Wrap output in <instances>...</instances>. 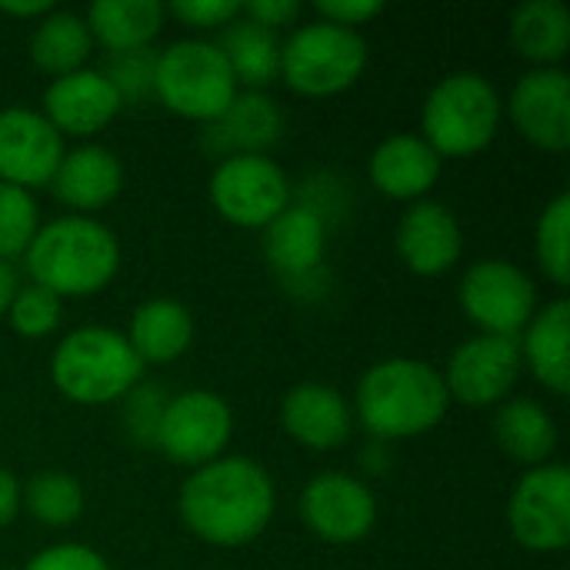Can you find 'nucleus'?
<instances>
[{"mask_svg":"<svg viewBox=\"0 0 570 570\" xmlns=\"http://www.w3.org/2000/svg\"><path fill=\"white\" fill-rule=\"evenodd\" d=\"M240 13L277 33L281 27H291L301 17V3L297 0H250V3H240Z\"/></svg>","mask_w":570,"mask_h":570,"instance_id":"39","label":"nucleus"},{"mask_svg":"<svg viewBox=\"0 0 570 570\" xmlns=\"http://www.w3.org/2000/svg\"><path fill=\"white\" fill-rule=\"evenodd\" d=\"M220 40L217 50L224 53L230 73L237 83H247L250 90H261L267 83L277 80L281 73V40L274 30L247 20L244 13L237 20H230L227 27H220Z\"/></svg>","mask_w":570,"mask_h":570,"instance_id":"28","label":"nucleus"},{"mask_svg":"<svg viewBox=\"0 0 570 570\" xmlns=\"http://www.w3.org/2000/svg\"><path fill=\"white\" fill-rule=\"evenodd\" d=\"M501 110V97L488 77L474 70H458L444 77L424 100V140L434 147L438 157L481 154L498 134Z\"/></svg>","mask_w":570,"mask_h":570,"instance_id":"5","label":"nucleus"},{"mask_svg":"<svg viewBox=\"0 0 570 570\" xmlns=\"http://www.w3.org/2000/svg\"><path fill=\"white\" fill-rule=\"evenodd\" d=\"M20 508L43 528H70L83 514V488L67 471H43L20 491Z\"/></svg>","mask_w":570,"mask_h":570,"instance_id":"30","label":"nucleus"},{"mask_svg":"<svg viewBox=\"0 0 570 570\" xmlns=\"http://www.w3.org/2000/svg\"><path fill=\"white\" fill-rule=\"evenodd\" d=\"M167 7L160 0H97L87 10L90 37L107 47V53L140 50L160 33Z\"/></svg>","mask_w":570,"mask_h":570,"instance_id":"26","label":"nucleus"},{"mask_svg":"<svg viewBox=\"0 0 570 570\" xmlns=\"http://www.w3.org/2000/svg\"><path fill=\"white\" fill-rule=\"evenodd\" d=\"M154 97L177 117L210 124L237 97V80L210 40H177L157 53Z\"/></svg>","mask_w":570,"mask_h":570,"instance_id":"6","label":"nucleus"},{"mask_svg":"<svg viewBox=\"0 0 570 570\" xmlns=\"http://www.w3.org/2000/svg\"><path fill=\"white\" fill-rule=\"evenodd\" d=\"M301 518L321 541L354 544L371 534L377 521V501L364 481L341 471H327L304 488Z\"/></svg>","mask_w":570,"mask_h":570,"instance_id":"13","label":"nucleus"},{"mask_svg":"<svg viewBox=\"0 0 570 570\" xmlns=\"http://www.w3.org/2000/svg\"><path fill=\"white\" fill-rule=\"evenodd\" d=\"M23 570H110L107 561L83 548V544H53L47 551H40L37 558H30V564Z\"/></svg>","mask_w":570,"mask_h":570,"instance_id":"37","label":"nucleus"},{"mask_svg":"<svg viewBox=\"0 0 570 570\" xmlns=\"http://www.w3.org/2000/svg\"><path fill=\"white\" fill-rule=\"evenodd\" d=\"M381 10H384V3H377V0H321L317 3V13L327 23H337L347 30H357L361 23H367Z\"/></svg>","mask_w":570,"mask_h":570,"instance_id":"38","label":"nucleus"},{"mask_svg":"<svg viewBox=\"0 0 570 570\" xmlns=\"http://www.w3.org/2000/svg\"><path fill=\"white\" fill-rule=\"evenodd\" d=\"M327 250V224L307 204H291L281 217L264 227V257L287 281L301 284L311 277Z\"/></svg>","mask_w":570,"mask_h":570,"instance_id":"19","label":"nucleus"},{"mask_svg":"<svg viewBox=\"0 0 570 570\" xmlns=\"http://www.w3.org/2000/svg\"><path fill=\"white\" fill-rule=\"evenodd\" d=\"M521 341V361L531 374L554 394L570 391V304L564 297L551 301L531 317Z\"/></svg>","mask_w":570,"mask_h":570,"instance_id":"23","label":"nucleus"},{"mask_svg":"<svg viewBox=\"0 0 570 570\" xmlns=\"http://www.w3.org/2000/svg\"><path fill=\"white\" fill-rule=\"evenodd\" d=\"M154 70H157V53L150 47L107 53V60L100 67L104 80L117 90L120 104L150 100L154 97Z\"/></svg>","mask_w":570,"mask_h":570,"instance_id":"33","label":"nucleus"},{"mask_svg":"<svg viewBox=\"0 0 570 570\" xmlns=\"http://www.w3.org/2000/svg\"><path fill=\"white\" fill-rule=\"evenodd\" d=\"M194 341V317L184 304L170 297L147 301L130 317L127 344L140 357V364H170Z\"/></svg>","mask_w":570,"mask_h":570,"instance_id":"25","label":"nucleus"},{"mask_svg":"<svg viewBox=\"0 0 570 570\" xmlns=\"http://www.w3.org/2000/svg\"><path fill=\"white\" fill-rule=\"evenodd\" d=\"M167 394L157 384H137L127 397H124V431L134 444L140 448H154L157 441V428L167 407Z\"/></svg>","mask_w":570,"mask_h":570,"instance_id":"35","label":"nucleus"},{"mask_svg":"<svg viewBox=\"0 0 570 570\" xmlns=\"http://www.w3.org/2000/svg\"><path fill=\"white\" fill-rule=\"evenodd\" d=\"M494 441L511 461L524 468H541L551 464V454L558 448V428L538 401L508 397L494 414Z\"/></svg>","mask_w":570,"mask_h":570,"instance_id":"24","label":"nucleus"},{"mask_svg":"<svg viewBox=\"0 0 570 570\" xmlns=\"http://www.w3.org/2000/svg\"><path fill=\"white\" fill-rule=\"evenodd\" d=\"M274 518V481L250 458H217L180 488V521L214 548H240Z\"/></svg>","mask_w":570,"mask_h":570,"instance_id":"1","label":"nucleus"},{"mask_svg":"<svg viewBox=\"0 0 570 570\" xmlns=\"http://www.w3.org/2000/svg\"><path fill=\"white\" fill-rule=\"evenodd\" d=\"M210 204L234 227L264 230L291 207V180L267 154L227 157L210 174Z\"/></svg>","mask_w":570,"mask_h":570,"instance_id":"8","label":"nucleus"},{"mask_svg":"<svg viewBox=\"0 0 570 570\" xmlns=\"http://www.w3.org/2000/svg\"><path fill=\"white\" fill-rule=\"evenodd\" d=\"M63 160V137L30 107L0 110V180L13 187H43Z\"/></svg>","mask_w":570,"mask_h":570,"instance_id":"14","label":"nucleus"},{"mask_svg":"<svg viewBox=\"0 0 570 570\" xmlns=\"http://www.w3.org/2000/svg\"><path fill=\"white\" fill-rule=\"evenodd\" d=\"M534 257L541 264V271L558 284L568 287L570 284V197L558 194L534 230Z\"/></svg>","mask_w":570,"mask_h":570,"instance_id":"31","label":"nucleus"},{"mask_svg":"<svg viewBox=\"0 0 570 570\" xmlns=\"http://www.w3.org/2000/svg\"><path fill=\"white\" fill-rule=\"evenodd\" d=\"M371 184L394 200H421L441 177V157L417 134H394L374 147Z\"/></svg>","mask_w":570,"mask_h":570,"instance_id":"21","label":"nucleus"},{"mask_svg":"<svg viewBox=\"0 0 570 570\" xmlns=\"http://www.w3.org/2000/svg\"><path fill=\"white\" fill-rule=\"evenodd\" d=\"M397 254L411 274L438 277L448 274L464 250V234L451 207L438 200H417L397 224Z\"/></svg>","mask_w":570,"mask_h":570,"instance_id":"16","label":"nucleus"},{"mask_svg":"<svg viewBox=\"0 0 570 570\" xmlns=\"http://www.w3.org/2000/svg\"><path fill=\"white\" fill-rule=\"evenodd\" d=\"M508 528L514 541L528 551H564L570 544V471L564 464L531 468L511 501Z\"/></svg>","mask_w":570,"mask_h":570,"instance_id":"11","label":"nucleus"},{"mask_svg":"<svg viewBox=\"0 0 570 570\" xmlns=\"http://www.w3.org/2000/svg\"><path fill=\"white\" fill-rule=\"evenodd\" d=\"M90 30L83 17L67 13V10H50L37 23L30 37V60L50 73V77H67L73 70H83V60L90 57Z\"/></svg>","mask_w":570,"mask_h":570,"instance_id":"29","label":"nucleus"},{"mask_svg":"<svg viewBox=\"0 0 570 570\" xmlns=\"http://www.w3.org/2000/svg\"><path fill=\"white\" fill-rule=\"evenodd\" d=\"M367 67V43L357 30L314 20L281 43V77L294 94L334 97L357 83Z\"/></svg>","mask_w":570,"mask_h":570,"instance_id":"7","label":"nucleus"},{"mask_svg":"<svg viewBox=\"0 0 570 570\" xmlns=\"http://www.w3.org/2000/svg\"><path fill=\"white\" fill-rule=\"evenodd\" d=\"M20 514V484L10 471L0 468V528H7Z\"/></svg>","mask_w":570,"mask_h":570,"instance_id":"40","label":"nucleus"},{"mask_svg":"<svg viewBox=\"0 0 570 570\" xmlns=\"http://www.w3.org/2000/svg\"><path fill=\"white\" fill-rule=\"evenodd\" d=\"M140 357L127 337L110 327H77L50 357V377L73 404L124 401L140 384Z\"/></svg>","mask_w":570,"mask_h":570,"instance_id":"4","label":"nucleus"},{"mask_svg":"<svg viewBox=\"0 0 570 570\" xmlns=\"http://www.w3.org/2000/svg\"><path fill=\"white\" fill-rule=\"evenodd\" d=\"M23 264L37 287H47L57 297H87L114 281L120 267V244L107 224L70 214L37 230Z\"/></svg>","mask_w":570,"mask_h":570,"instance_id":"2","label":"nucleus"},{"mask_svg":"<svg viewBox=\"0 0 570 570\" xmlns=\"http://www.w3.org/2000/svg\"><path fill=\"white\" fill-rule=\"evenodd\" d=\"M451 407L444 377L414 357L374 364L357 384V417L381 441L428 434Z\"/></svg>","mask_w":570,"mask_h":570,"instance_id":"3","label":"nucleus"},{"mask_svg":"<svg viewBox=\"0 0 570 570\" xmlns=\"http://www.w3.org/2000/svg\"><path fill=\"white\" fill-rule=\"evenodd\" d=\"M234 434V414L227 401L214 391H184L167 401L154 448L184 468H204L224 458Z\"/></svg>","mask_w":570,"mask_h":570,"instance_id":"10","label":"nucleus"},{"mask_svg":"<svg viewBox=\"0 0 570 570\" xmlns=\"http://www.w3.org/2000/svg\"><path fill=\"white\" fill-rule=\"evenodd\" d=\"M521 367L524 361L518 337L478 334L451 354L441 377L451 401H461L464 407H491L511 397Z\"/></svg>","mask_w":570,"mask_h":570,"instance_id":"12","label":"nucleus"},{"mask_svg":"<svg viewBox=\"0 0 570 570\" xmlns=\"http://www.w3.org/2000/svg\"><path fill=\"white\" fill-rule=\"evenodd\" d=\"M40 230V207L30 190L0 180V261L23 257Z\"/></svg>","mask_w":570,"mask_h":570,"instance_id":"32","label":"nucleus"},{"mask_svg":"<svg viewBox=\"0 0 570 570\" xmlns=\"http://www.w3.org/2000/svg\"><path fill=\"white\" fill-rule=\"evenodd\" d=\"M20 291V284H17V271L7 264V261H0V317H7V311H10V301H13V294Z\"/></svg>","mask_w":570,"mask_h":570,"instance_id":"41","label":"nucleus"},{"mask_svg":"<svg viewBox=\"0 0 570 570\" xmlns=\"http://www.w3.org/2000/svg\"><path fill=\"white\" fill-rule=\"evenodd\" d=\"M170 13L187 27L217 30L240 17V3L237 0H174Z\"/></svg>","mask_w":570,"mask_h":570,"instance_id":"36","label":"nucleus"},{"mask_svg":"<svg viewBox=\"0 0 570 570\" xmlns=\"http://www.w3.org/2000/svg\"><path fill=\"white\" fill-rule=\"evenodd\" d=\"M461 307L481 334L521 337L538 314V287L511 261H478L461 281Z\"/></svg>","mask_w":570,"mask_h":570,"instance_id":"9","label":"nucleus"},{"mask_svg":"<svg viewBox=\"0 0 570 570\" xmlns=\"http://www.w3.org/2000/svg\"><path fill=\"white\" fill-rule=\"evenodd\" d=\"M284 134V114L264 90H247L230 100V107L204 124V150L217 160L264 154Z\"/></svg>","mask_w":570,"mask_h":570,"instance_id":"18","label":"nucleus"},{"mask_svg":"<svg viewBox=\"0 0 570 570\" xmlns=\"http://www.w3.org/2000/svg\"><path fill=\"white\" fill-rule=\"evenodd\" d=\"M117 90L104 80L100 70H73L67 77H53L43 94V117L63 137H90L104 130L120 110Z\"/></svg>","mask_w":570,"mask_h":570,"instance_id":"17","label":"nucleus"},{"mask_svg":"<svg viewBox=\"0 0 570 570\" xmlns=\"http://www.w3.org/2000/svg\"><path fill=\"white\" fill-rule=\"evenodd\" d=\"M60 314H63L60 297L50 294L47 287H37V284L20 287L13 294V301H10V311H7L10 327L20 337H30V341H40V337L53 334L57 324H60Z\"/></svg>","mask_w":570,"mask_h":570,"instance_id":"34","label":"nucleus"},{"mask_svg":"<svg viewBox=\"0 0 570 570\" xmlns=\"http://www.w3.org/2000/svg\"><path fill=\"white\" fill-rule=\"evenodd\" d=\"M53 7L47 0H30V3H0V13H10V17H43L50 13Z\"/></svg>","mask_w":570,"mask_h":570,"instance_id":"42","label":"nucleus"},{"mask_svg":"<svg viewBox=\"0 0 570 570\" xmlns=\"http://www.w3.org/2000/svg\"><path fill=\"white\" fill-rule=\"evenodd\" d=\"M124 187V167L117 154H110L100 144H83L77 150H67L50 190L60 204L70 210H100L107 207Z\"/></svg>","mask_w":570,"mask_h":570,"instance_id":"22","label":"nucleus"},{"mask_svg":"<svg viewBox=\"0 0 570 570\" xmlns=\"http://www.w3.org/2000/svg\"><path fill=\"white\" fill-rule=\"evenodd\" d=\"M514 127L541 150L570 147V77L561 67H534L518 80L508 100Z\"/></svg>","mask_w":570,"mask_h":570,"instance_id":"15","label":"nucleus"},{"mask_svg":"<svg viewBox=\"0 0 570 570\" xmlns=\"http://www.w3.org/2000/svg\"><path fill=\"white\" fill-rule=\"evenodd\" d=\"M284 431L311 451L341 448L351 438V404L327 384H297L281 404Z\"/></svg>","mask_w":570,"mask_h":570,"instance_id":"20","label":"nucleus"},{"mask_svg":"<svg viewBox=\"0 0 570 570\" xmlns=\"http://www.w3.org/2000/svg\"><path fill=\"white\" fill-rule=\"evenodd\" d=\"M511 47L538 63L558 67L570 50V13L561 0H528L511 13Z\"/></svg>","mask_w":570,"mask_h":570,"instance_id":"27","label":"nucleus"}]
</instances>
